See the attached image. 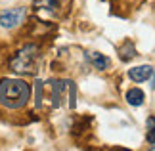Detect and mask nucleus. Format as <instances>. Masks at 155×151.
<instances>
[{
	"mask_svg": "<svg viewBox=\"0 0 155 151\" xmlns=\"http://www.w3.org/2000/svg\"><path fill=\"white\" fill-rule=\"evenodd\" d=\"M31 98V86L25 80L4 78L0 82V103L8 109H19Z\"/></svg>",
	"mask_w": 155,
	"mask_h": 151,
	"instance_id": "obj_1",
	"label": "nucleus"
},
{
	"mask_svg": "<svg viewBox=\"0 0 155 151\" xmlns=\"http://www.w3.org/2000/svg\"><path fill=\"white\" fill-rule=\"evenodd\" d=\"M12 71L19 75H37L40 67V57H38V46L37 44H27L23 46L14 57L10 59Z\"/></svg>",
	"mask_w": 155,
	"mask_h": 151,
	"instance_id": "obj_2",
	"label": "nucleus"
},
{
	"mask_svg": "<svg viewBox=\"0 0 155 151\" xmlns=\"http://www.w3.org/2000/svg\"><path fill=\"white\" fill-rule=\"evenodd\" d=\"M25 15H27V10L23 8V6L4 10L2 14H0V27H4V29H14V27H17L23 19H25Z\"/></svg>",
	"mask_w": 155,
	"mask_h": 151,
	"instance_id": "obj_3",
	"label": "nucleus"
},
{
	"mask_svg": "<svg viewBox=\"0 0 155 151\" xmlns=\"http://www.w3.org/2000/svg\"><path fill=\"white\" fill-rule=\"evenodd\" d=\"M128 77L134 82H146L153 77V67L151 65H138V67L128 69Z\"/></svg>",
	"mask_w": 155,
	"mask_h": 151,
	"instance_id": "obj_4",
	"label": "nucleus"
},
{
	"mask_svg": "<svg viewBox=\"0 0 155 151\" xmlns=\"http://www.w3.org/2000/svg\"><path fill=\"white\" fill-rule=\"evenodd\" d=\"M86 59H88V63H92L96 69L100 71H105V69H109L111 67V59L109 57H105L104 54H98V52H86Z\"/></svg>",
	"mask_w": 155,
	"mask_h": 151,
	"instance_id": "obj_5",
	"label": "nucleus"
},
{
	"mask_svg": "<svg viewBox=\"0 0 155 151\" xmlns=\"http://www.w3.org/2000/svg\"><path fill=\"white\" fill-rule=\"evenodd\" d=\"M33 8L37 11L42 10V11H52V14H56V11L61 8V4H59V0H35Z\"/></svg>",
	"mask_w": 155,
	"mask_h": 151,
	"instance_id": "obj_6",
	"label": "nucleus"
},
{
	"mask_svg": "<svg viewBox=\"0 0 155 151\" xmlns=\"http://www.w3.org/2000/svg\"><path fill=\"white\" fill-rule=\"evenodd\" d=\"M136 56V48L130 40H124L123 46H119V57L123 59V61H128V59H132Z\"/></svg>",
	"mask_w": 155,
	"mask_h": 151,
	"instance_id": "obj_7",
	"label": "nucleus"
},
{
	"mask_svg": "<svg viewBox=\"0 0 155 151\" xmlns=\"http://www.w3.org/2000/svg\"><path fill=\"white\" fill-rule=\"evenodd\" d=\"M144 100H146V96H144V92H142L140 88H130L128 92H127V101L130 105H142L144 103Z\"/></svg>",
	"mask_w": 155,
	"mask_h": 151,
	"instance_id": "obj_8",
	"label": "nucleus"
},
{
	"mask_svg": "<svg viewBox=\"0 0 155 151\" xmlns=\"http://www.w3.org/2000/svg\"><path fill=\"white\" fill-rule=\"evenodd\" d=\"M44 82L42 80H37L35 82V94H37V100H35V103H37V107L42 105V98H44Z\"/></svg>",
	"mask_w": 155,
	"mask_h": 151,
	"instance_id": "obj_9",
	"label": "nucleus"
}]
</instances>
